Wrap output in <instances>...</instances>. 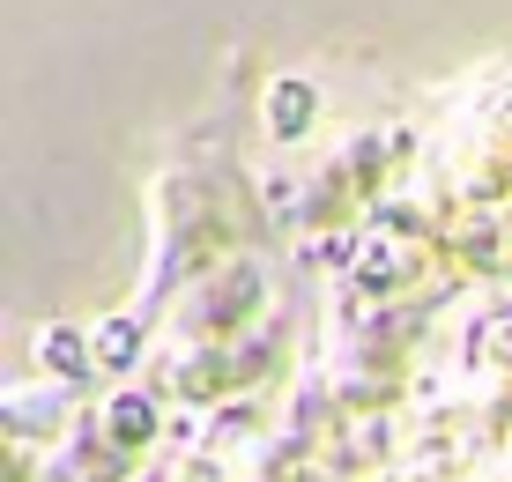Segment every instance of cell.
I'll use <instances>...</instances> for the list:
<instances>
[{
  "mask_svg": "<svg viewBox=\"0 0 512 482\" xmlns=\"http://www.w3.org/2000/svg\"><path fill=\"white\" fill-rule=\"evenodd\" d=\"M67 416H75V386H67V379L15 386V394H8V431L15 438H38V431H52V423H67Z\"/></svg>",
  "mask_w": 512,
  "mask_h": 482,
  "instance_id": "1",
  "label": "cell"
},
{
  "mask_svg": "<svg viewBox=\"0 0 512 482\" xmlns=\"http://www.w3.org/2000/svg\"><path fill=\"white\" fill-rule=\"evenodd\" d=\"M97 431L112 453H141V445L156 438V401L149 394H112L104 401V416H97Z\"/></svg>",
  "mask_w": 512,
  "mask_h": 482,
  "instance_id": "2",
  "label": "cell"
},
{
  "mask_svg": "<svg viewBox=\"0 0 512 482\" xmlns=\"http://www.w3.org/2000/svg\"><path fill=\"white\" fill-rule=\"evenodd\" d=\"M312 119H320V89H312V82H297V75L268 82V134L275 141H305Z\"/></svg>",
  "mask_w": 512,
  "mask_h": 482,
  "instance_id": "3",
  "label": "cell"
},
{
  "mask_svg": "<svg viewBox=\"0 0 512 482\" xmlns=\"http://www.w3.org/2000/svg\"><path fill=\"white\" fill-rule=\"evenodd\" d=\"M30 356H38V371H45V379H67V386H82V371L97 364V342H82L75 327H45Z\"/></svg>",
  "mask_w": 512,
  "mask_h": 482,
  "instance_id": "4",
  "label": "cell"
},
{
  "mask_svg": "<svg viewBox=\"0 0 512 482\" xmlns=\"http://www.w3.org/2000/svg\"><path fill=\"white\" fill-rule=\"evenodd\" d=\"M134 356H141V319L112 312V319L97 327V364H104V371H127Z\"/></svg>",
  "mask_w": 512,
  "mask_h": 482,
  "instance_id": "5",
  "label": "cell"
}]
</instances>
